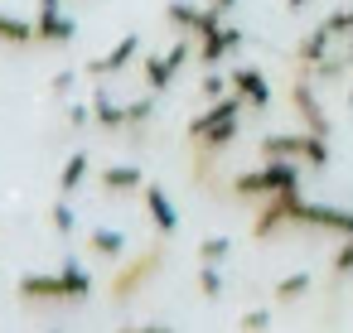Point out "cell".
Here are the masks:
<instances>
[{"instance_id":"1","label":"cell","mask_w":353,"mask_h":333,"mask_svg":"<svg viewBox=\"0 0 353 333\" xmlns=\"http://www.w3.org/2000/svg\"><path fill=\"white\" fill-rule=\"evenodd\" d=\"M242 111H247V102H242L237 92H228L223 102H208V107L184 126V140L194 145V155H199V160H218V155L237 140Z\"/></svg>"},{"instance_id":"2","label":"cell","mask_w":353,"mask_h":333,"mask_svg":"<svg viewBox=\"0 0 353 333\" xmlns=\"http://www.w3.org/2000/svg\"><path fill=\"white\" fill-rule=\"evenodd\" d=\"M15 294L25 304H54V299H88L92 294V275L83 266H63L54 275H20Z\"/></svg>"},{"instance_id":"3","label":"cell","mask_w":353,"mask_h":333,"mask_svg":"<svg viewBox=\"0 0 353 333\" xmlns=\"http://www.w3.org/2000/svg\"><path fill=\"white\" fill-rule=\"evenodd\" d=\"M290 189H300V164L295 160H261L256 169L232 179V198H242V203H261V198L290 193Z\"/></svg>"},{"instance_id":"4","label":"cell","mask_w":353,"mask_h":333,"mask_svg":"<svg viewBox=\"0 0 353 333\" xmlns=\"http://www.w3.org/2000/svg\"><path fill=\"white\" fill-rule=\"evenodd\" d=\"M261 155L266 160H300L310 169H324L329 164V140L314 136V131H276V136H261Z\"/></svg>"},{"instance_id":"5","label":"cell","mask_w":353,"mask_h":333,"mask_svg":"<svg viewBox=\"0 0 353 333\" xmlns=\"http://www.w3.org/2000/svg\"><path fill=\"white\" fill-rule=\"evenodd\" d=\"M160 266H165V241H150L141 256H131V261L107 280V294H112L117 304H131V299H136L155 275H160Z\"/></svg>"},{"instance_id":"6","label":"cell","mask_w":353,"mask_h":333,"mask_svg":"<svg viewBox=\"0 0 353 333\" xmlns=\"http://www.w3.org/2000/svg\"><path fill=\"white\" fill-rule=\"evenodd\" d=\"M194 54H199V39H194V34H179V44H174L170 54H145V87H150V92H170L174 73H179Z\"/></svg>"},{"instance_id":"7","label":"cell","mask_w":353,"mask_h":333,"mask_svg":"<svg viewBox=\"0 0 353 333\" xmlns=\"http://www.w3.org/2000/svg\"><path fill=\"white\" fill-rule=\"evenodd\" d=\"M290 107H295V116H300V126L305 131H314V136H324L329 140V111L319 107V97H314V78H295L290 83Z\"/></svg>"},{"instance_id":"8","label":"cell","mask_w":353,"mask_h":333,"mask_svg":"<svg viewBox=\"0 0 353 333\" xmlns=\"http://www.w3.org/2000/svg\"><path fill=\"white\" fill-rule=\"evenodd\" d=\"M237 49H242V30H237V25H223V20H218L213 30L199 34V63H203V68H218V63H223L228 54H237Z\"/></svg>"},{"instance_id":"9","label":"cell","mask_w":353,"mask_h":333,"mask_svg":"<svg viewBox=\"0 0 353 333\" xmlns=\"http://www.w3.org/2000/svg\"><path fill=\"white\" fill-rule=\"evenodd\" d=\"M136 54H141V34H121L112 54H102V58L88 63V78H117V73H126L136 63Z\"/></svg>"},{"instance_id":"10","label":"cell","mask_w":353,"mask_h":333,"mask_svg":"<svg viewBox=\"0 0 353 333\" xmlns=\"http://www.w3.org/2000/svg\"><path fill=\"white\" fill-rule=\"evenodd\" d=\"M165 20H170L179 34H194V39L218 25V15H213L208 6H189V0H170V6H165Z\"/></svg>"},{"instance_id":"11","label":"cell","mask_w":353,"mask_h":333,"mask_svg":"<svg viewBox=\"0 0 353 333\" xmlns=\"http://www.w3.org/2000/svg\"><path fill=\"white\" fill-rule=\"evenodd\" d=\"M228 78H232V92H237L252 111H266V107H271V83H266L261 68H232Z\"/></svg>"},{"instance_id":"12","label":"cell","mask_w":353,"mask_h":333,"mask_svg":"<svg viewBox=\"0 0 353 333\" xmlns=\"http://www.w3.org/2000/svg\"><path fill=\"white\" fill-rule=\"evenodd\" d=\"M34 30H39V44H73L78 39V25L63 15V6H39Z\"/></svg>"},{"instance_id":"13","label":"cell","mask_w":353,"mask_h":333,"mask_svg":"<svg viewBox=\"0 0 353 333\" xmlns=\"http://www.w3.org/2000/svg\"><path fill=\"white\" fill-rule=\"evenodd\" d=\"M141 203H145V217L155 222L160 237H170V232L179 227V213H174V203H170V193H165L160 184H145V189H141Z\"/></svg>"},{"instance_id":"14","label":"cell","mask_w":353,"mask_h":333,"mask_svg":"<svg viewBox=\"0 0 353 333\" xmlns=\"http://www.w3.org/2000/svg\"><path fill=\"white\" fill-rule=\"evenodd\" d=\"M324 54H334V34L319 25V30H310V34L295 44V63H300V73H310V68H314Z\"/></svg>"},{"instance_id":"15","label":"cell","mask_w":353,"mask_h":333,"mask_svg":"<svg viewBox=\"0 0 353 333\" xmlns=\"http://www.w3.org/2000/svg\"><path fill=\"white\" fill-rule=\"evenodd\" d=\"M92 121H97L102 131L121 136V131H126V107H121V102H112V97L97 87V92H92Z\"/></svg>"},{"instance_id":"16","label":"cell","mask_w":353,"mask_h":333,"mask_svg":"<svg viewBox=\"0 0 353 333\" xmlns=\"http://www.w3.org/2000/svg\"><path fill=\"white\" fill-rule=\"evenodd\" d=\"M102 189L107 193H141L145 189V174L136 164H107L102 169Z\"/></svg>"},{"instance_id":"17","label":"cell","mask_w":353,"mask_h":333,"mask_svg":"<svg viewBox=\"0 0 353 333\" xmlns=\"http://www.w3.org/2000/svg\"><path fill=\"white\" fill-rule=\"evenodd\" d=\"M0 44H10V49H30V44H39V30H34L30 20L10 15V10H0Z\"/></svg>"},{"instance_id":"18","label":"cell","mask_w":353,"mask_h":333,"mask_svg":"<svg viewBox=\"0 0 353 333\" xmlns=\"http://www.w3.org/2000/svg\"><path fill=\"white\" fill-rule=\"evenodd\" d=\"M88 251H92V256H102V261H121V251H126V237H121V232H107V227H97V232L88 237Z\"/></svg>"},{"instance_id":"19","label":"cell","mask_w":353,"mask_h":333,"mask_svg":"<svg viewBox=\"0 0 353 333\" xmlns=\"http://www.w3.org/2000/svg\"><path fill=\"white\" fill-rule=\"evenodd\" d=\"M88 169H92V155H83V150H78V155H68V164L59 169V193H73V189L88 179Z\"/></svg>"},{"instance_id":"20","label":"cell","mask_w":353,"mask_h":333,"mask_svg":"<svg viewBox=\"0 0 353 333\" xmlns=\"http://www.w3.org/2000/svg\"><path fill=\"white\" fill-rule=\"evenodd\" d=\"M281 304H290V299H300V294H310V275L305 270H295V275H285V280H276V290H271Z\"/></svg>"},{"instance_id":"21","label":"cell","mask_w":353,"mask_h":333,"mask_svg":"<svg viewBox=\"0 0 353 333\" xmlns=\"http://www.w3.org/2000/svg\"><path fill=\"white\" fill-rule=\"evenodd\" d=\"M228 92H232V78H223V73H213V68H208V73H203V83H199V97H203V102H223Z\"/></svg>"},{"instance_id":"22","label":"cell","mask_w":353,"mask_h":333,"mask_svg":"<svg viewBox=\"0 0 353 333\" xmlns=\"http://www.w3.org/2000/svg\"><path fill=\"white\" fill-rule=\"evenodd\" d=\"M150 116H155V102H150V97H136V102H126V131H141Z\"/></svg>"},{"instance_id":"23","label":"cell","mask_w":353,"mask_h":333,"mask_svg":"<svg viewBox=\"0 0 353 333\" xmlns=\"http://www.w3.org/2000/svg\"><path fill=\"white\" fill-rule=\"evenodd\" d=\"M228 251H232V241H228V237H203V241H199V261H208V266L228 261Z\"/></svg>"},{"instance_id":"24","label":"cell","mask_w":353,"mask_h":333,"mask_svg":"<svg viewBox=\"0 0 353 333\" xmlns=\"http://www.w3.org/2000/svg\"><path fill=\"white\" fill-rule=\"evenodd\" d=\"M199 294H203V299H218V294H223V270L208 266V261L199 266Z\"/></svg>"},{"instance_id":"25","label":"cell","mask_w":353,"mask_h":333,"mask_svg":"<svg viewBox=\"0 0 353 333\" xmlns=\"http://www.w3.org/2000/svg\"><path fill=\"white\" fill-rule=\"evenodd\" d=\"M319 25H324L334 39H348V34H353V6H343V10H334V15H324Z\"/></svg>"},{"instance_id":"26","label":"cell","mask_w":353,"mask_h":333,"mask_svg":"<svg viewBox=\"0 0 353 333\" xmlns=\"http://www.w3.org/2000/svg\"><path fill=\"white\" fill-rule=\"evenodd\" d=\"M49 222H54V232H59V237H68V232L78 227V217H73V208H68L63 198H59V203L49 208Z\"/></svg>"},{"instance_id":"27","label":"cell","mask_w":353,"mask_h":333,"mask_svg":"<svg viewBox=\"0 0 353 333\" xmlns=\"http://www.w3.org/2000/svg\"><path fill=\"white\" fill-rule=\"evenodd\" d=\"M237 328H242V333H266V328H271V309H247V314L237 319Z\"/></svg>"},{"instance_id":"28","label":"cell","mask_w":353,"mask_h":333,"mask_svg":"<svg viewBox=\"0 0 353 333\" xmlns=\"http://www.w3.org/2000/svg\"><path fill=\"white\" fill-rule=\"evenodd\" d=\"M334 275H353V237L339 241V251H334Z\"/></svg>"},{"instance_id":"29","label":"cell","mask_w":353,"mask_h":333,"mask_svg":"<svg viewBox=\"0 0 353 333\" xmlns=\"http://www.w3.org/2000/svg\"><path fill=\"white\" fill-rule=\"evenodd\" d=\"M73 83H78L73 73H54V83H49V92H54V97H68V92H73Z\"/></svg>"},{"instance_id":"30","label":"cell","mask_w":353,"mask_h":333,"mask_svg":"<svg viewBox=\"0 0 353 333\" xmlns=\"http://www.w3.org/2000/svg\"><path fill=\"white\" fill-rule=\"evenodd\" d=\"M203 6H208V10H213L218 20H228V15L237 10V0H203Z\"/></svg>"},{"instance_id":"31","label":"cell","mask_w":353,"mask_h":333,"mask_svg":"<svg viewBox=\"0 0 353 333\" xmlns=\"http://www.w3.org/2000/svg\"><path fill=\"white\" fill-rule=\"evenodd\" d=\"M88 121H92V102H88V107H73V111H68V126H88Z\"/></svg>"},{"instance_id":"32","label":"cell","mask_w":353,"mask_h":333,"mask_svg":"<svg viewBox=\"0 0 353 333\" xmlns=\"http://www.w3.org/2000/svg\"><path fill=\"white\" fill-rule=\"evenodd\" d=\"M121 333H174L170 323H136V328H121Z\"/></svg>"},{"instance_id":"33","label":"cell","mask_w":353,"mask_h":333,"mask_svg":"<svg viewBox=\"0 0 353 333\" xmlns=\"http://www.w3.org/2000/svg\"><path fill=\"white\" fill-rule=\"evenodd\" d=\"M285 6H290V10H305V0H285Z\"/></svg>"},{"instance_id":"34","label":"cell","mask_w":353,"mask_h":333,"mask_svg":"<svg viewBox=\"0 0 353 333\" xmlns=\"http://www.w3.org/2000/svg\"><path fill=\"white\" fill-rule=\"evenodd\" d=\"M348 107H353V73H348Z\"/></svg>"}]
</instances>
